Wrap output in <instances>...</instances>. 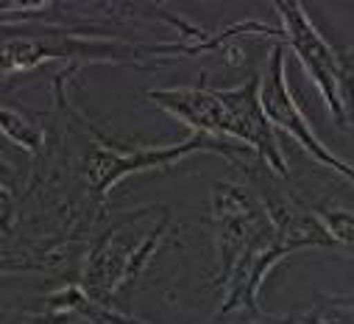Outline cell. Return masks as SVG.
<instances>
[{"label":"cell","mask_w":354,"mask_h":324,"mask_svg":"<svg viewBox=\"0 0 354 324\" xmlns=\"http://www.w3.org/2000/svg\"><path fill=\"white\" fill-rule=\"evenodd\" d=\"M209 218L215 240V288L223 291L218 313L207 321L240 310L265 318L259 291L268 274L293 255L277 235L262 199L245 182H215L209 193Z\"/></svg>","instance_id":"obj_1"},{"label":"cell","mask_w":354,"mask_h":324,"mask_svg":"<svg viewBox=\"0 0 354 324\" xmlns=\"http://www.w3.org/2000/svg\"><path fill=\"white\" fill-rule=\"evenodd\" d=\"M170 62L165 42H137L98 26H59L48 20L0 23V73L28 75L48 64L81 73L90 64L159 67Z\"/></svg>","instance_id":"obj_2"},{"label":"cell","mask_w":354,"mask_h":324,"mask_svg":"<svg viewBox=\"0 0 354 324\" xmlns=\"http://www.w3.org/2000/svg\"><path fill=\"white\" fill-rule=\"evenodd\" d=\"M173 226L176 218L165 204L109 210L81 255L78 285L84 294L101 305L123 307V299L140 282L145 266L170 237Z\"/></svg>","instance_id":"obj_3"},{"label":"cell","mask_w":354,"mask_h":324,"mask_svg":"<svg viewBox=\"0 0 354 324\" xmlns=\"http://www.w3.org/2000/svg\"><path fill=\"white\" fill-rule=\"evenodd\" d=\"M274 12L279 15L285 51H290L304 67V73L313 78L332 120L343 129L354 126V75L343 59V51H337L321 34L307 6L274 3Z\"/></svg>","instance_id":"obj_4"},{"label":"cell","mask_w":354,"mask_h":324,"mask_svg":"<svg viewBox=\"0 0 354 324\" xmlns=\"http://www.w3.org/2000/svg\"><path fill=\"white\" fill-rule=\"evenodd\" d=\"M259 104L265 118L271 120L277 132H285L290 140H296L315 162H321L324 168L335 171L337 177L348 179L354 185V165L337 156L313 129L307 120L304 109L296 101V93L290 90V78H288V51L282 42H274L268 48V62H265L259 73Z\"/></svg>","instance_id":"obj_5"},{"label":"cell","mask_w":354,"mask_h":324,"mask_svg":"<svg viewBox=\"0 0 354 324\" xmlns=\"http://www.w3.org/2000/svg\"><path fill=\"white\" fill-rule=\"evenodd\" d=\"M28 324H148L126 307H109L84 294L78 282H64L45 296L39 310H31Z\"/></svg>","instance_id":"obj_6"},{"label":"cell","mask_w":354,"mask_h":324,"mask_svg":"<svg viewBox=\"0 0 354 324\" xmlns=\"http://www.w3.org/2000/svg\"><path fill=\"white\" fill-rule=\"evenodd\" d=\"M0 137H6L17 148H23L34 162L45 151L48 123H45V118H37V115L23 112L9 104H0Z\"/></svg>","instance_id":"obj_7"},{"label":"cell","mask_w":354,"mask_h":324,"mask_svg":"<svg viewBox=\"0 0 354 324\" xmlns=\"http://www.w3.org/2000/svg\"><path fill=\"white\" fill-rule=\"evenodd\" d=\"M17 274H48L37 252H17V249H0V277H17Z\"/></svg>","instance_id":"obj_8"},{"label":"cell","mask_w":354,"mask_h":324,"mask_svg":"<svg viewBox=\"0 0 354 324\" xmlns=\"http://www.w3.org/2000/svg\"><path fill=\"white\" fill-rule=\"evenodd\" d=\"M17 224H20L17 196L6 182H0V235H12Z\"/></svg>","instance_id":"obj_9"},{"label":"cell","mask_w":354,"mask_h":324,"mask_svg":"<svg viewBox=\"0 0 354 324\" xmlns=\"http://www.w3.org/2000/svg\"><path fill=\"white\" fill-rule=\"evenodd\" d=\"M17 174H20V168H17L15 156L0 145V179H17Z\"/></svg>","instance_id":"obj_10"},{"label":"cell","mask_w":354,"mask_h":324,"mask_svg":"<svg viewBox=\"0 0 354 324\" xmlns=\"http://www.w3.org/2000/svg\"><path fill=\"white\" fill-rule=\"evenodd\" d=\"M343 59H346V64H348V70H351V75H354V45H348V48L343 51Z\"/></svg>","instance_id":"obj_11"},{"label":"cell","mask_w":354,"mask_h":324,"mask_svg":"<svg viewBox=\"0 0 354 324\" xmlns=\"http://www.w3.org/2000/svg\"><path fill=\"white\" fill-rule=\"evenodd\" d=\"M271 321H274V316H268V318H262L259 324H271Z\"/></svg>","instance_id":"obj_12"}]
</instances>
